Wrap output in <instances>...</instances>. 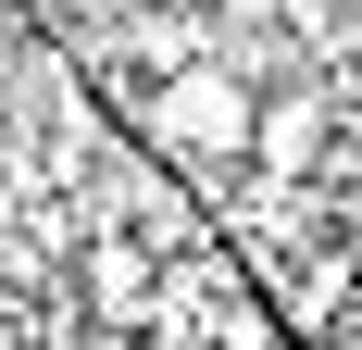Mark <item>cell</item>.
<instances>
[{"label": "cell", "mask_w": 362, "mask_h": 350, "mask_svg": "<svg viewBox=\"0 0 362 350\" xmlns=\"http://www.w3.org/2000/svg\"><path fill=\"white\" fill-rule=\"evenodd\" d=\"M250 75L238 63H175L163 75V88H150V125H163V138L175 150H200V163H225V150H250Z\"/></svg>", "instance_id": "1"}, {"label": "cell", "mask_w": 362, "mask_h": 350, "mask_svg": "<svg viewBox=\"0 0 362 350\" xmlns=\"http://www.w3.org/2000/svg\"><path fill=\"white\" fill-rule=\"evenodd\" d=\"M88 313L125 325V338H138V325H163V276H150V250H125V238L88 250Z\"/></svg>", "instance_id": "2"}, {"label": "cell", "mask_w": 362, "mask_h": 350, "mask_svg": "<svg viewBox=\"0 0 362 350\" xmlns=\"http://www.w3.org/2000/svg\"><path fill=\"white\" fill-rule=\"evenodd\" d=\"M250 150H262L275 175H300L313 150H325V101H313V88H288V101H262V113H250Z\"/></svg>", "instance_id": "3"}, {"label": "cell", "mask_w": 362, "mask_h": 350, "mask_svg": "<svg viewBox=\"0 0 362 350\" xmlns=\"http://www.w3.org/2000/svg\"><path fill=\"white\" fill-rule=\"evenodd\" d=\"M163 13H213V0H163Z\"/></svg>", "instance_id": "4"}]
</instances>
